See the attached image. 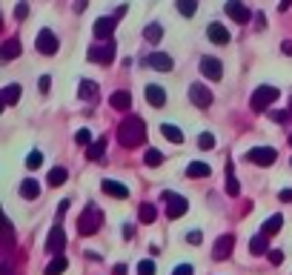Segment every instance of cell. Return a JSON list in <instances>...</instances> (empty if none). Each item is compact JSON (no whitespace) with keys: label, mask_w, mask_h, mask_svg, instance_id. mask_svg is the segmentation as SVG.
I'll return each mask as SVG.
<instances>
[{"label":"cell","mask_w":292,"mask_h":275,"mask_svg":"<svg viewBox=\"0 0 292 275\" xmlns=\"http://www.w3.org/2000/svg\"><path fill=\"white\" fill-rule=\"evenodd\" d=\"M117 141H120L126 149H132V146L143 144V141H146V123L140 121L138 115L124 118V123L117 126Z\"/></svg>","instance_id":"6da1fadb"},{"label":"cell","mask_w":292,"mask_h":275,"mask_svg":"<svg viewBox=\"0 0 292 275\" xmlns=\"http://www.w3.org/2000/svg\"><path fill=\"white\" fill-rule=\"evenodd\" d=\"M101 221H103V212L98 210L95 203H89L86 210H83V215L78 218V232L81 235H92V232L101 230Z\"/></svg>","instance_id":"7a4b0ae2"},{"label":"cell","mask_w":292,"mask_h":275,"mask_svg":"<svg viewBox=\"0 0 292 275\" xmlns=\"http://www.w3.org/2000/svg\"><path fill=\"white\" fill-rule=\"evenodd\" d=\"M278 89L275 86H258L255 92H252V98H249V106H252V112H263V109L270 106V103L278 101Z\"/></svg>","instance_id":"3957f363"},{"label":"cell","mask_w":292,"mask_h":275,"mask_svg":"<svg viewBox=\"0 0 292 275\" xmlns=\"http://www.w3.org/2000/svg\"><path fill=\"white\" fill-rule=\"evenodd\" d=\"M163 201H166V215L172 218V221H175V218H181L183 212L189 210V201H186V198L183 195H175V192H163Z\"/></svg>","instance_id":"277c9868"},{"label":"cell","mask_w":292,"mask_h":275,"mask_svg":"<svg viewBox=\"0 0 292 275\" xmlns=\"http://www.w3.org/2000/svg\"><path fill=\"white\" fill-rule=\"evenodd\" d=\"M275 158H278V149H272V146H255V149L247 152V161H252L258 167H270Z\"/></svg>","instance_id":"5b68a950"},{"label":"cell","mask_w":292,"mask_h":275,"mask_svg":"<svg viewBox=\"0 0 292 275\" xmlns=\"http://www.w3.org/2000/svg\"><path fill=\"white\" fill-rule=\"evenodd\" d=\"M86 55H89V60H95V63L109 66L112 60H115V43H101V46H92V49H89Z\"/></svg>","instance_id":"8992f818"},{"label":"cell","mask_w":292,"mask_h":275,"mask_svg":"<svg viewBox=\"0 0 292 275\" xmlns=\"http://www.w3.org/2000/svg\"><path fill=\"white\" fill-rule=\"evenodd\" d=\"M63 249H66V232H63V226H52L49 238H46V253L60 255Z\"/></svg>","instance_id":"52a82bcc"},{"label":"cell","mask_w":292,"mask_h":275,"mask_svg":"<svg viewBox=\"0 0 292 275\" xmlns=\"http://www.w3.org/2000/svg\"><path fill=\"white\" fill-rule=\"evenodd\" d=\"M37 52H40V55H55V52H58V37H55V32H49V29L37 32Z\"/></svg>","instance_id":"ba28073f"},{"label":"cell","mask_w":292,"mask_h":275,"mask_svg":"<svg viewBox=\"0 0 292 275\" xmlns=\"http://www.w3.org/2000/svg\"><path fill=\"white\" fill-rule=\"evenodd\" d=\"M189 101L195 103L198 109H206L212 103V92L204 86V83H192L189 86Z\"/></svg>","instance_id":"9c48e42d"},{"label":"cell","mask_w":292,"mask_h":275,"mask_svg":"<svg viewBox=\"0 0 292 275\" xmlns=\"http://www.w3.org/2000/svg\"><path fill=\"white\" fill-rule=\"evenodd\" d=\"M232 246H235V235H221L218 241H215V246H212V255H215V261H224L229 258V253H232Z\"/></svg>","instance_id":"30bf717a"},{"label":"cell","mask_w":292,"mask_h":275,"mask_svg":"<svg viewBox=\"0 0 292 275\" xmlns=\"http://www.w3.org/2000/svg\"><path fill=\"white\" fill-rule=\"evenodd\" d=\"M224 9H227V15L232 17L235 23H247L249 17H252V12L244 6L241 0H227V6H224Z\"/></svg>","instance_id":"8fae6325"},{"label":"cell","mask_w":292,"mask_h":275,"mask_svg":"<svg viewBox=\"0 0 292 275\" xmlns=\"http://www.w3.org/2000/svg\"><path fill=\"white\" fill-rule=\"evenodd\" d=\"M115 26H117L115 17H101V20L95 23V37H98V40H106V43H109V37L115 35Z\"/></svg>","instance_id":"7c38bea8"},{"label":"cell","mask_w":292,"mask_h":275,"mask_svg":"<svg viewBox=\"0 0 292 275\" xmlns=\"http://www.w3.org/2000/svg\"><path fill=\"white\" fill-rule=\"evenodd\" d=\"M146 66H152L155 72H172V58L163 55V52H152V55L146 58Z\"/></svg>","instance_id":"4fadbf2b"},{"label":"cell","mask_w":292,"mask_h":275,"mask_svg":"<svg viewBox=\"0 0 292 275\" xmlns=\"http://www.w3.org/2000/svg\"><path fill=\"white\" fill-rule=\"evenodd\" d=\"M201 72H204L209 80H221L224 69H221V60L218 58H201Z\"/></svg>","instance_id":"5bb4252c"},{"label":"cell","mask_w":292,"mask_h":275,"mask_svg":"<svg viewBox=\"0 0 292 275\" xmlns=\"http://www.w3.org/2000/svg\"><path fill=\"white\" fill-rule=\"evenodd\" d=\"M146 101H149V106L161 109L163 103H166V89H163V86H155V83H149V86H146Z\"/></svg>","instance_id":"9a60e30c"},{"label":"cell","mask_w":292,"mask_h":275,"mask_svg":"<svg viewBox=\"0 0 292 275\" xmlns=\"http://www.w3.org/2000/svg\"><path fill=\"white\" fill-rule=\"evenodd\" d=\"M109 106L112 109H117V112H129V106H132V95L126 92V89H120V92H115L109 98Z\"/></svg>","instance_id":"2e32d148"},{"label":"cell","mask_w":292,"mask_h":275,"mask_svg":"<svg viewBox=\"0 0 292 275\" xmlns=\"http://www.w3.org/2000/svg\"><path fill=\"white\" fill-rule=\"evenodd\" d=\"M206 35H209V40H212V43H218V46L229 43V32L224 29L221 23H209V29H206Z\"/></svg>","instance_id":"e0dca14e"},{"label":"cell","mask_w":292,"mask_h":275,"mask_svg":"<svg viewBox=\"0 0 292 275\" xmlns=\"http://www.w3.org/2000/svg\"><path fill=\"white\" fill-rule=\"evenodd\" d=\"M101 187H103V192H106V195H112V198H129V189H126L124 184L112 181V178H106Z\"/></svg>","instance_id":"ac0fdd59"},{"label":"cell","mask_w":292,"mask_h":275,"mask_svg":"<svg viewBox=\"0 0 292 275\" xmlns=\"http://www.w3.org/2000/svg\"><path fill=\"white\" fill-rule=\"evenodd\" d=\"M20 195L26 198V201H35V198L40 195V184H37L35 178H26V181L20 184Z\"/></svg>","instance_id":"d6986e66"},{"label":"cell","mask_w":292,"mask_h":275,"mask_svg":"<svg viewBox=\"0 0 292 275\" xmlns=\"http://www.w3.org/2000/svg\"><path fill=\"white\" fill-rule=\"evenodd\" d=\"M186 175H189V178H209L212 167H209V164H204V161H195V164L186 167Z\"/></svg>","instance_id":"ffe728a7"},{"label":"cell","mask_w":292,"mask_h":275,"mask_svg":"<svg viewBox=\"0 0 292 275\" xmlns=\"http://www.w3.org/2000/svg\"><path fill=\"white\" fill-rule=\"evenodd\" d=\"M224 189H227V195H229V198H238V195H241V184L235 181L232 164H227V181H224Z\"/></svg>","instance_id":"44dd1931"},{"label":"cell","mask_w":292,"mask_h":275,"mask_svg":"<svg viewBox=\"0 0 292 275\" xmlns=\"http://www.w3.org/2000/svg\"><path fill=\"white\" fill-rule=\"evenodd\" d=\"M249 253L252 255H263V253H270V244H266V235H252L249 238Z\"/></svg>","instance_id":"7402d4cb"},{"label":"cell","mask_w":292,"mask_h":275,"mask_svg":"<svg viewBox=\"0 0 292 275\" xmlns=\"http://www.w3.org/2000/svg\"><path fill=\"white\" fill-rule=\"evenodd\" d=\"M103 152H106V138H98L95 144H89V149H86L89 161H98V164L103 161Z\"/></svg>","instance_id":"603a6c76"},{"label":"cell","mask_w":292,"mask_h":275,"mask_svg":"<svg viewBox=\"0 0 292 275\" xmlns=\"http://www.w3.org/2000/svg\"><path fill=\"white\" fill-rule=\"evenodd\" d=\"M281 226H284V215H278V212H275V215H270L266 221H263L261 232H263V235H275Z\"/></svg>","instance_id":"cb8c5ba5"},{"label":"cell","mask_w":292,"mask_h":275,"mask_svg":"<svg viewBox=\"0 0 292 275\" xmlns=\"http://www.w3.org/2000/svg\"><path fill=\"white\" fill-rule=\"evenodd\" d=\"M143 37H146V43H161L163 26H161V23H149V26L143 29Z\"/></svg>","instance_id":"d4e9b609"},{"label":"cell","mask_w":292,"mask_h":275,"mask_svg":"<svg viewBox=\"0 0 292 275\" xmlns=\"http://www.w3.org/2000/svg\"><path fill=\"white\" fill-rule=\"evenodd\" d=\"M0 55H3V60H15L17 55H20V43H17L15 37H12V40H6V43H3V49H0Z\"/></svg>","instance_id":"484cf974"},{"label":"cell","mask_w":292,"mask_h":275,"mask_svg":"<svg viewBox=\"0 0 292 275\" xmlns=\"http://www.w3.org/2000/svg\"><path fill=\"white\" fill-rule=\"evenodd\" d=\"M161 135L169 138L172 144H181V141H183V132L178 129V126H172V123H161Z\"/></svg>","instance_id":"4316f807"},{"label":"cell","mask_w":292,"mask_h":275,"mask_svg":"<svg viewBox=\"0 0 292 275\" xmlns=\"http://www.w3.org/2000/svg\"><path fill=\"white\" fill-rule=\"evenodd\" d=\"M69 181V172H66L63 167H55L49 172V178H46V184H52V187H60V184H66Z\"/></svg>","instance_id":"83f0119b"},{"label":"cell","mask_w":292,"mask_h":275,"mask_svg":"<svg viewBox=\"0 0 292 275\" xmlns=\"http://www.w3.org/2000/svg\"><path fill=\"white\" fill-rule=\"evenodd\" d=\"M3 101H6V106H15V103L20 101V86H17V83H9V86L3 89Z\"/></svg>","instance_id":"f1b7e54d"},{"label":"cell","mask_w":292,"mask_h":275,"mask_svg":"<svg viewBox=\"0 0 292 275\" xmlns=\"http://www.w3.org/2000/svg\"><path fill=\"white\" fill-rule=\"evenodd\" d=\"M81 98L83 101H95L98 98V83L95 80H81Z\"/></svg>","instance_id":"f546056e"},{"label":"cell","mask_w":292,"mask_h":275,"mask_svg":"<svg viewBox=\"0 0 292 275\" xmlns=\"http://www.w3.org/2000/svg\"><path fill=\"white\" fill-rule=\"evenodd\" d=\"M66 267H69V261H66L63 255H55V258H52V264L46 267V275H60Z\"/></svg>","instance_id":"4dcf8cb0"},{"label":"cell","mask_w":292,"mask_h":275,"mask_svg":"<svg viewBox=\"0 0 292 275\" xmlns=\"http://www.w3.org/2000/svg\"><path fill=\"white\" fill-rule=\"evenodd\" d=\"M175 6H178V12H181L183 17H192L198 12V0H178Z\"/></svg>","instance_id":"1f68e13d"},{"label":"cell","mask_w":292,"mask_h":275,"mask_svg":"<svg viewBox=\"0 0 292 275\" xmlns=\"http://www.w3.org/2000/svg\"><path fill=\"white\" fill-rule=\"evenodd\" d=\"M155 218H158V210L152 203H143L140 207V224H155Z\"/></svg>","instance_id":"d6a6232c"},{"label":"cell","mask_w":292,"mask_h":275,"mask_svg":"<svg viewBox=\"0 0 292 275\" xmlns=\"http://www.w3.org/2000/svg\"><path fill=\"white\" fill-rule=\"evenodd\" d=\"M143 161H146V167H161V164H163V152H158V149H146Z\"/></svg>","instance_id":"836d02e7"},{"label":"cell","mask_w":292,"mask_h":275,"mask_svg":"<svg viewBox=\"0 0 292 275\" xmlns=\"http://www.w3.org/2000/svg\"><path fill=\"white\" fill-rule=\"evenodd\" d=\"M40 164H43V155L37 152V149H35V152H29V158H26V167H29V169H37Z\"/></svg>","instance_id":"e575fe53"},{"label":"cell","mask_w":292,"mask_h":275,"mask_svg":"<svg viewBox=\"0 0 292 275\" xmlns=\"http://www.w3.org/2000/svg\"><path fill=\"white\" fill-rule=\"evenodd\" d=\"M198 146H201V149H215V138H212L209 132H204V135L198 138Z\"/></svg>","instance_id":"d590c367"},{"label":"cell","mask_w":292,"mask_h":275,"mask_svg":"<svg viewBox=\"0 0 292 275\" xmlns=\"http://www.w3.org/2000/svg\"><path fill=\"white\" fill-rule=\"evenodd\" d=\"M138 275H155V264H152V261H140V264H138Z\"/></svg>","instance_id":"8d00e7d4"},{"label":"cell","mask_w":292,"mask_h":275,"mask_svg":"<svg viewBox=\"0 0 292 275\" xmlns=\"http://www.w3.org/2000/svg\"><path fill=\"white\" fill-rule=\"evenodd\" d=\"M270 264H272V267L284 264V253H281V249H270Z\"/></svg>","instance_id":"74e56055"},{"label":"cell","mask_w":292,"mask_h":275,"mask_svg":"<svg viewBox=\"0 0 292 275\" xmlns=\"http://www.w3.org/2000/svg\"><path fill=\"white\" fill-rule=\"evenodd\" d=\"M75 141H78V144H92V132H89V129H81L78 135H75Z\"/></svg>","instance_id":"f35d334b"},{"label":"cell","mask_w":292,"mask_h":275,"mask_svg":"<svg viewBox=\"0 0 292 275\" xmlns=\"http://www.w3.org/2000/svg\"><path fill=\"white\" fill-rule=\"evenodd\" d=\"M186 241H189V244H201V241H204V232H201V230H192L189 235H186Z\"/></svg>","instance_id":"ab89813d"},{"label":"cell","mask_w":292,"mask_h":275,"mask_svg":"<svg viewBox=\"0 0 292 275\" xmlns=\"http://www.w3.org/2000/svg\"><path fill=\"white\" fill-rule=\"evenodd\" d=\"M37 86H40V92H49V89H52V78H49V75H43V78L37 80Z\"/></svg>","instance_id":"60d3db41"},{"label":"cell","mask_w":292,"mask_h":275,"mask_svg":"<svg viewBox=\"0 0 292 275\" xmlns=\"http://www.w3.org/2000/svg\"><path fill=\"white\" fill-rule=\"evenodd\" d=\"M26 15H29V6H26V3H20V6L15 9V17H17V20H23Z\"/></svg>","instance_id":"b9f144b4"},{"label":"cell","mask_w":292,"mask_h":275,"mask_svg":"<svg viewBox=\"0 0 292 275\" xmlns=\"http://www.w3.org/2000/svg\"><path fill=\"white\" fill-rule=\"evenodd\" d=\"M172 275H192V264H181V267H175Z\"/></svg>","instance_id":"7bdbcfd3"},{"label":"cell","mask_w":292,"mask_h":275,"mask_svg":"<svg viewBox=\"0 0 292 275\" xmlns=\"http://www.w3.org/2000/svg\"><path fill=\"white\" fill-rule=\"evenodd\" d=\"M286 118H289V112H281V109L272 112V121H278V123H286Z\"/></svg>","instance_id":"ee69618b"},{"label":"cell","mask_w":292,"mask_h":275,"mask_svg":"<svg viewBox=\"0 0 292 275\" xmlns=\"http://www.w3.org/2000/svg\"><path fill=\"white\" fill-rule=\"evenodd\" d=\"M278 198H281V201H284V203H292V189H284V192H281V195H278Z\"/></svg>","instance_id":"f6af8a7d"},{"label":"cell","mask_w":292,"mask_h":275,"mask_svg":"<svg viewBox=\"0 0 292 275\" xmlns=\"http://www.w3.org/2000/svg\"><path fill=\"white\" fill-rule=\"evenodd\" d=\"M66 210H69V201H60V207H58V215H66Z\"/></svg>","instance_id":"bcb514c9"},{"label":"cell","mask_w":292,"mask_h":275,"mask_svg":"<svg viewBox=\"0 0 292 275\" xmlns=\"http://www.w3.org/2000/svg\"><path fill=\"white\" fill-rule=\"evenodd\" d=\"M86 9V0H75V12H83Z\"/></svg>","instance_id":"7dc6e473"},{"label":"cell","mask_w":292,"mask_h":275,"mask_svg":"<svg viewBox=\"0 0 292 275\" xmlns=\"http://www.w3.org/2000/svg\"><path fill=\"white\" fill-rule=\"evenodd\" d=\"M281 49H284V55H292V40H284V46H281Z\"/></svg>","instance_id":"c3c4849f"},{"label":"cell","mask_w":292,"mask_h":275,"mask_svg":"<svg viewBox=\"0 0 292 275\" xmlns=\"http://www.w3.org/2000/svg\"><path fill=\"white\" fill-rule=\"evenodd\" d=\"M126 15V6H120V9H117V12H115V15H112V17H115V20H120V17H124Z\"/></svg>","instance_id":"681fc988"},{"label":"cell","mask_w":292,"mask_h":275,"mask_svg":"<svg viewBox=\"0 0 292 275\" xmlns=\"http://www.w3.org/2000/svg\"><path fill=\"white\" fill-rule=\"evenodd\" d=\"M115 275H126V264H117V267H115Z\"/></svg>","instance_id":"f907efd6"},{"label":"cell","mask_w":292,"mask_h":275,"mask_svg":"<svg viewBox=\"0 0 292 275\" xmlns=\"http://www.w3.org/2000/svg\"><path fill=\"white\" fill-rule=\"evenodd\" d=\"M292 6V0H281V9H289Z\"/></svg>","instance_id":"816d5d0a"},{"label":"cell","mask_w":292,"mask_h":275,"mask_svg":"<svg viewBox=\"0 0 292 275\" xmlns=\"http://www.w3.org/2000/svg\"><path fill=\"white\" fill-rule=\"evenodd\" d=\"M3 275H12V269H9V264H3Z\"/></svg>","instance_id":"f5cc1de1"},{"label":"cell","mask_w":292,"mask_h":275,"mask_svg":"<svg viewBox=\"0 0 292 275\" xmlns=\"http://www.w3.org/2000/svg\"><path fill=\"white\" fill-rule=\"evenodd\" d=\"M289 115H292V103H289Z\"/></svg>","instance_id":"db71d44e"},{"label":"cell","mask_w":292,"mask_h":275,"mask_svg":"<svg viewBox=\"0 0 292 275\" xmlns=\"http://www.w3.org/2000/svg\"><path fill=\"white\" fill-rule=\"evenodd\" d=\"M289 146H292V135H289Z\"/></svg>","instance_id":"11a10c76"}]
</instances>
